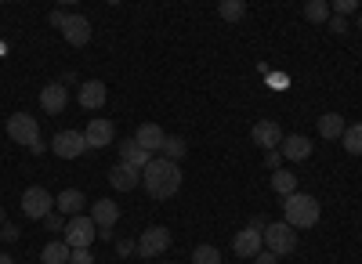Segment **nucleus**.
Masks as SVG:
<instances>
[{
    "mask_svg": "<svg viewBox=\"0 0 362 264\" xmlns=\"http://www.w3.org/2000/svg\"><path fill=\"white\" fill-rule=\"evenodd\" d=\"M192 264H221V250L214 243H199L192 250Z\"/></svg>",
    "mask_w": 362,
    "mask_h": 264,
    "instance_id": "24",
    "label": "nucleus"
},
{
    "mask_svg": "<svg viewBox=\"0 0 362 264\" xmlns=\"http://www.w3.org/2000/svg\"><path fill=\"white\" fill-rule=\"evenodd\" d=\"M40 105H44V112H51V116H58L66 105H69V91H66V83L58 80V83H47L44 91H40Z\"/></svg>",
    "mask_w": 362,
    "mask_h": 264,
    "instance_id": "14",
    "label": "nucleus"
},
{
    "mask_svg": "<svg viewBox=\"0 0 362 264\" xmlns=\"http://www.w3.org/2000/svg\"><path fill=\"white\" fill-rule=\"evenodd\" d=\"M276 260H279V257L272 253V250H261V253L254 257V264H276Z\"/></svg>",
    "mask_w": 362,
    "mask_h": 264,
    "instance_id": "36",
    "label": "nucleus"
},
{
    "mask_svg": "<svg viewBox=\"0 0 362 264\" xmlns=\"http://www.w3.org/2000/svg\"><path fill=\"white\" fill-rule=\"evenodd\" d=\"M54 207H58V214H69V217H80V210L87 207V199H83V192H76V188H66V192H58L54 196Z\"/></svg>",
    "mask_w": 362,
    "mask_h": 264,
    "instance_id": "19",
    "label": "nucleus"
},
{
    "mask_svg": "<svg viewBox=\"0 0 362 264\" xmlns=\"http://www.w3.org/2000/svg\"><path fill=\"white\" fill-rule=\"evenodd\" d=\"M44 224H47L51 232H66V217H62V214H47Z\"/></svg>",
    "mask_w": 362,
    "mask_h": 264,
    "instance_id": "31",
    "label": "nucleus"
},
{
    "mask_svg": "<svg viewBox=\"0 0 362 264\" xmlns=\"http://www.w3.org/2000/svg\"><path fill=\"white\" fill-rule=\"evenodd\" d=\"M69 253H73V250H69L66 243H58V239H54V243H47V246H44L40 264H69Z\"/></svg>",
    "mask_w": 362,
    "mask_h": 264,
    "instance_id": "23",
    "label": "nucleus"
},
{
    "mask_svg": "<svg viewBox=\"0 0 362 264\" xmlns=\"http://www.w3.org/2000/svg\"><path fill=\"white\" fill-rule=\"evenodd\" d=\"M250 138H254V145H261L264 152H272V149H279L283 145V127L276 124V120H257L254 124V131H250Z\"/></svg>",
    "mask_w": 362,
    "mask_h": 264,
    "instance_id": "11",
    "label": "nucleus"
},
{
    "mask_svg": "<svg viewBox=\"0 0 362 264\" xmlns=\"http://www.w3.org/2000/svg\"><path fill=\"white\" fill-rule=\"evenodd\" d=\"M134 141L141 145V149L153 156V152H163V141H167V131L160 127V124H141L138 131H134Z\"/></svg>",
    "mask_w": 362,
    "mask_h": 264,
    "instance_id": "13",
    "label": "nucleus"
},
{
    "mask_svg": "<svg viewBox=\"0 0 362 264\" xmlns=\"http://www.w3.org/2000/svg\"><path fill=\"white\" fill-rule=\"evenodd\" d=\"M116 253L119 257H131V253H138V243L134 239H116Z\"/></svg>",
    "mask_w": 362,
    "mask_h": 264,
    "instance_id": "30",
    "label": "nucleus"
},
{
    "mask_svg": "<svg viewBox=\"0 0 362 264\" xmlns=\"http://www.w3.org/2000/svg\"><path fill=\"white\" fill-rule=\"evenodd\" d=\"M329 11H337V15L344 18V15H355L358 4H355V0H337V4H329Z\"/></svg>",
    "mask_w": 362,
    "mask_h": 264,
    "instance_id": "29",
    "label": "nucleus"
},
{
    "mask_svg": "<svg viewBox=\"0 0 362 264\" xmlns=\"http://www.w3.org/2000/svg\"><path fill=\"white\" fill-rule=\"evenodd\" d=\"M90 221H95L98 228H112V224L119 221L116 199H95V207H90Z\"/></svg>",
    "mask_w": 362,
    "mask_h": 264,
    "instance_id": "20",
    "label": "nucleus"
},
{
    "mask_svg": "<svg viewBox=\"0 0 362 264\" xmlns=\"http://www.w3.org/2000/svg\"><path fill=\"white\" fill-rule=\"evenodd\" d=\"M98 239H102V243H116V239H112V228H98Z\"/></svg>",
    "mask_w": 362,
    "mask_h": 264,
    "instance_id": "38",
    "label": "nucleus"
},
{
    "mask_svg": "<svg viewBox=\"0 0 362 264\" xmlns=\"http://www.w3.org/2000/svg\"><path fill=\"white\" fill-rule=\"evenodd\" d=\"M344 149H348V156H362V124H351V127H344Z\"/></svg>",
    "mask_w": 362,
    "mask_h": 264,
    "instance_id": "25",
    "label": "nucleus"
},
{
    "mask_svg": "<svg viewBox=\"0 0 362 264\" xmlns=\"http://www.w3.org/2000/svg\"><path fill=\"white\" fill-rule=\"evenodd\" d=\"M329 29H334V33L341 37V33H348V22H344V18L337 15V18H329Z\"/></svg>",
    "mask_w": 362,
    "mask_h": 264,
    "instance_id": "37",
    "label": "nucleus"
},
{
    "mask_svg": "<svg viewBox=\"0 0 362 264\" xmlns=\"http://www.w3.org/2000/svg\"><path fill=\"white\" fill-rule=\"evenodd\" d=\"M69 264H95V257H90V250H73Z\"/></svg>",
    "mask_w": 362,
    "mask_h": 264,
    "instance_id": "32",
    "label": "nucleus"
},
{
    "mask_svg": "<svg viewBox=\"0 0 362 264\" xmlns=\"http://www.w3.org/2000/svg\"><path fill=\"white\" fill-rule=\"evenodd\" d=\"M0 224H4V210H0Z\"/></svg>",
    "mask_w": 362,
    "mask_h": 264,
    "instance_id": "41",
    "label": "nucleus"
},
{
    "mask_svg": "<svg viewBox=\"0 0 362 264\" xmlns=\"http://www.w3.org/2000/svg\"><path fill=\"white\" fill-rule=\"evenodd\" d=\"M232 250H235L239 260H254L264 250V236H261V232H254V228H243V232H235Z\"/></svg>",
    "mask_w": 362,
    "mask_h": 264,
    "instance_id": "10",
    "label": "nucleus"
},
{
    "mask_svg": "<svg viewBox=\"0 0 362 264\" xmlns=\"http://www.w3.org/2000/svg\"><path fill=\"white\" fill-rule=\"evenodd\" d=\"M264 250H272L276 257H286L297 250V232L286 224V221H272L264 228Z\"/></svg>",
    "mask_w": 362,
    "mask_h": 264,
    "instance_id": "5",
    "label": "nucleus"
},
{
    "mask_svg": "<svg viewBox=\"0 0 362 264\" xmlns=\"http://www.w3.org/2000/svg\"><path fill=\"white\" fill-rule=\"evenodd\" d=\"M189 152V145H185V138H174V134H167V141H163V156L167 160H181V156H185Z\"/></svg>",
    "mask_w": 362,
    "mask_h": 264,
    "instance_id": "28",
    "label": "nucleus"
},
{
    "mask_svg": "<svg viewBox=\"0 0 362 264\" xmlns=\"http://www.w3.org/2000/svg\"><path fill=\"white\" fill-rule=\"evenodd\" d=\"M8 138L15 141V145H25L33 156H40L44 152V141H40V127H37V120L29 112H11L8 116Z\"/></svg>",
    "mask_w": 362,
    "mask_h": 264,
    "instance_id": "3",
    "label": "nucleus"
},
{
    "mask_svg": "<svg viewBox=\"0 0 362 264\" xmlns=\"http://www.w3.org/2000/svg\"><path fill=\"white\" fill-rule=\"evenodd\" d=\"M66 246L69 250H90L95 246V221L83 217V214L66 221Z\"/></svg>",
    "mask_w": 362,
    "mask_h": 264,
    "instance_id": "8",
    "label": "nucleus"
},
{
    "mask_svg": "<svg viewBox=\"0 0 362 264\" xmlns=\"http://www.w3.org/2000/svg\"><path fill=\"white\" fill-rule=\"evenodd\" d=\"M0 239H4V243H15V239H18V228L4 221V224H0Z\"/></svg>",
    "mask_w": 362,
    "mask_h": 264,
    "instance_id": "33",
    "label": "nucleus"
},
{
    "mask_svg": "<svg viewBox=\"0 0 362 264\" xmlns=\"http://www.w3.org/2000/svg\"><path fill=\"white\" fill-rule=\"evenodd\" d=\"M51 25H54L58 33L66 37V44H73V47H83V44L90 40V22H87L83 15H66V11H54V15H51Z\"/></svg>",
    "mask_w": 362,
    "mask_h": 264,
    "instance_id": "4",
    "label": "nucleus"
},
{
    "mask_svg": "<svg viewBox=\"0 0 362 264\" xmlns=\"http://www.w3.org/2000/svg\"><path fill=\"white\" fill-rule=\"evenodd\" d=\"M329 15H334V11H329V4H326V0H308V4H305V18L308 22H326Z\"/></svg>",
    "mask_w": 362,
    "mask_h": 264,
    "instance_id": "27",
    "label": "nucleus"
},
{
    "mask_svg": "<svg viewBox=\"0 0 362 264\" xmlns=\"http://www.w3.org/2000/svg\"><path fill=\"white\" fill-rule=\"evenodd\" d=\"M109 185H112L116 192H134V188L141 185V174L131 170V167H124V163H116V167L109 170Z\"/></svg>",
    "mask_w": 362,
    "mask_h": 264,
    "instance_id": "18",
    "label": "nucleus"
},
{
    "mask_svg": "<svg viewBox=\"0 0 362 264\" xmlns=\"http://www.w3.org/2000/svg\"><path fill=\"white\" fill-rule=\"evenodd\" d=\"M272 192H279L283 199L293 196V192H297V178H293L290 170H283V167H279V170H272Z\"/></svg>",
    "mask_w": 362,
    "mask_h": 264,
    "instance_id": "22",
    "label": "nucleus"
},
{
    "mask_svg": "<svg viewBox=\"0 0 362 264\" xmlns=\"http://www.w3.org/2000/svg\"><path fill=\"white\" fill-rule=\"evenodd\" d=\"M247 228H254V232H261V236H264V228H268V217L264 214H257V217H250V224Z\"/></svg>",
    "mask_w": 362,
    "mask_h": 264,
    "instance_id": "35",
    "label": "nucleus"
},
{
    "mask_svg": "<svg viewBox=\"0 0 362 264\" xmlns=\"http://www.w3.org/2000/svg\"><path fill=\"white\" fill-rule=\"evenodd\" d=\"M105 98H109V91H105V83H102V80H87V83H80V95H76L80 109L98 112V109L105 105Z\"/></svg>",
    "mask_w": 362,
    "mask_h": 264,
    "instance_id": "12",
    "label": "nucleus"
},
{
    "mask_svg": "<svg viewBox=\"0 0 362 264\" xmlns=\"http://www.w3.org/2000/svg\"><path fill=\"white\" fill-rule=\"evenodd\" d=\"M0 264H15V260H11L8 253H0Z\"/></svg>",
    "mask_w": 362,
    "mask_h": 264,
    "instance_id": "39",
    "label": "nucleus"
},
{
    "mask_svg": "<svg viewBox=\"0 0 362 264\" xmlns=\"http://www.w3.org/2000/svg\"><path fill=\"white\" fill-rule=\"evenodd\" d=\"M218 15H221L225 22H239V18L247 15V4H243V0H221V4H218Z\"/></svg>",
    "mask_w": 362,
    "mask_h": 264,
    "instance_id": "26",
    "label": "nucleus"
},
{
    "mask_svg": "<svg viewBox=\"0 0 362 264\" xmlns=\"http://www.w3.org/2000/svg\"><path fill=\"white\" fill-rule=\"evenodd\" d=\"M33 264H37V260H33Z\"/></svg>",
    "mask_w": 362,
    "mask_h": 264,
    "instance_id": "42",
    "label": "nucleus"
},
{
    "mask_svg": "<svg viewBox=\"0 0 362 264\" xmlns=\"http://www.w3.org/2000/svg\"><path fill=\"white\" fill-rule=\"evenodd\" d=\"M51 207H54V196H51L47 188L33 185V188L22 192V214H25L29 221H44V217L51 214Z\"/></svg>",
    "mask_w": 362,
    "mask_h": 264,
    "instance_id": "6",
    "label": "nucleus"
},
{
    "mask_svg": "<svg viewBox=\"0 0 362 264\" xmlns=\"http://www.w3.org/2000/svg\"><path fill=\"white\" fill-rule=\"evenodd\" d=\"M119 163H124V167H131V170H145L148 163H153V156H148L145 149H141V145L134 141V138H127L124 145H119Z\"/></svg>",
    "mask_w": 362,
    "mask_h": 264,
    "instance_id": "15",
    "label": "nucleus"
},
{
    "mask_svg": "<svg viewBox=\"0 0 362 264\" xmlns=\"http://www.w3.org/2000/svg\"><path fill=\"white\" fill-rule=\"evenodd\" d=\"M51 152H54V156H62V160H76V156H83V152H87V138H83V131H58V134L51 138Z\"/></svg>",
    "mask_w": 362,
    "mask_h": 264,
    "instance_id": "9",
    "label": "nucleus"
},
{
    "mask_svg": "<svg viewBox=\"0 0 362 264\" xmlns=\"http://www.w3.org/2000/svg\"><path fill=\"white\" fill-rule=\"evenodd\" d=\"M112 134H116V127L109 120H90L87 131H83L87 149H105V145H112Z\"/></svg>",
    "mask_w": 362,
    "mask_h": 264,
    "instance_id": "16",
    "label": "nucleus"
},
{
    "mask_svg": "<svg viewBox=\"0 0 362 264\" xmlns=\"http://www.w3.org/2000/svg\"><path fill=\"white\" fill-rule=\"evenodd\" d=\"M344 120H341V116L337 112H326V116H319V134L326 138V141H341L344 138Z\"/></svg>",
    "mask_w": 362,
    "mask_h": 264,
    "instance_id": "21",
    "label": "nucleus"
},
{
    "mask_svg": "<svg viewBox=\"0 0 362 264\" xmlns=\"http://www.w3.org/2000/svg\"><path fill=\"white\" fill-rule=\"evenodd\" d=\"M141 185H145V192L153 199H170V196L181 192V167L174 160H167V156H156L141 170Z\"/></svg>",
    "mask_w": 362,
    "mask_h": 264,
    "instance_id": "1",
    "label": "nucleus"
},
{
    "mask_svg": "<svg viewBox=\"0 0 362 264\" xmlns=\"http://www.w3.org/2000/svg\"><path fill=\"white\" fill-rule=\"evenodd\" d=\"M355 25H358V29H362V15H358V22H355Z\"/></svg>",
    "mask_w": 362,
    "mask_h": 264,
    "instance_id": "40",
    "label": "nucleus"
},
{
    "mask_svg": "<svg viewBox=\"0 0 362 264\" xmlns=\"http://www.w3.org/2000/svg\"><path fill=\"white\" fill-rule=\"evenodd\" d=\"M134 243H138V257H148V260H153V257H160V253L170 250V232L160 228V224H153V228H145Z\"/></svg>",
    "mask_w": 362,
    "mask_h": 264,
    "instance_id": "7",
    "label": "nucleus"
},
{
    "mask_svg": "<svg viewBox=\"0 0 362 264\" xmlns=\"http://www.w3.org/2000/svg\"><path fill=\"white\" fill-rule=\"evenodd\" d=\"M308 156H312V138H305V134H286L283 138V160L300 163V160H308Z\"/></svg>",
    "mask_w": 362,
    "mask_h": 264,
    "instance_id": "17",
    "label": "nucleus"
},
{
    "mask_svg": "<svg viewBox=\"0 0 362 264\" xmlns=\"http://www.w3.org/2000/svg\"><path fill=\"white\" fill-rule=\"evenodd\" d=\"M264 163H268L272 170H279V163H283V152H276V149H272V152H264Z\"/></svg>",
    "mask_w": 362,
    "mask_h": 264,
    "instance_id": "34",
    "label": "nucleus"
},
{
    "mask_svg": "<svg viewBox=\"0 0 362 264\" xmlns=\"http://www.w3.org/2000/svg\"><path fill=\"white\" fill-rule=\"evenodd\" d=\"M283 217H286V224L297 232V228H312V224H319V199L315 196H308V192H293V196H286L283 199Z\"/></svg>",
    "mask_w": 362,
    "mask_h": 264,
    "instance_id": "2",
    "label": "nucleus"
}]
</instances>
